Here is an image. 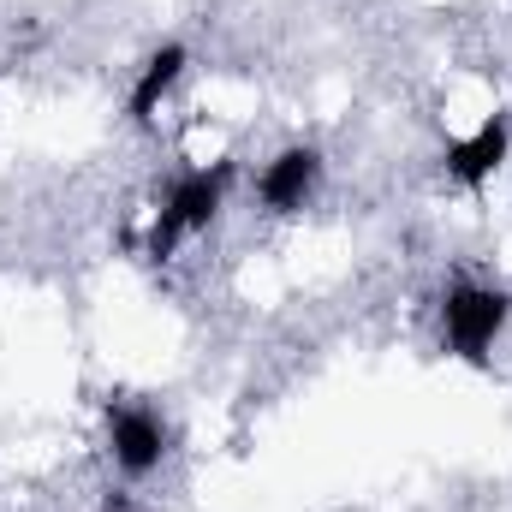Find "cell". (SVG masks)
I'll list each match as a JSON object with an SVG mask.
<instances>
[{
	"mask_svg": "<svg viewBox=\"0 0 512 512\" xmlns=\"http://www.w3.org/2000/svg\"><path fill=\"white\" fill-rule=\"evenodd\" d=\"M435 322H441V352L483 370L501 346V334L512 328V292L495 280H453L435 304Z\"/></svg>",
	"mask_w": 512,
	"mask_h": 512,
	"instance_id": "obj_1",
	"label": "cell"
},
{
	"mask_svg": "<svg viewBox=\"0 0 512 512\" xmlns=\"http://www.w3.org/2000/svg\"><path fill=\"white\" fill-rule=\"evenodd\" d=\"M227 191H233V161H215V167H191L167 185L155 221H149V239H143V256L149 262H167L185 239L209 233L227 209Z\"/></svg>",
	"mask_w": 512,
	"mask_h": 512,
	"instance_id": "obj_2",
	"label": "cell"
},
{
	"mask_svg": "<svg viewBox=\"0 0 512 512\" xmlns=\"http://www.w3.org/2000/svg\"><path fill=\"white\" fill-rule=\"evenodd\" d=\"M173 453V423L149 399H108V459L126 483H143L167 465Z\"/></svg>",
	"mask_w": 512,
	"mask_h": 512,
	"instance_id": "obj_3",
	"label": "cell"
},
{
	"mask_svg": "<svg viewBox=\"0 0 512 512\" xmlns=\"http://www.w3.org/2000/svg\"><path fill=\"white\" fill-rule=\"evenodd\" d=\"M322 179H328L322 149H316V143H286V149H274V155L262 161V173H256V203H262L268 215L292 221V215H304V209L322 197Z\"/></svg>",
	"mask_w": 512,
	"mask_h": 512,
	"instance_id": "obj_4",
	"label": "cell"
},
{
	"mask_svg": "<svg viewBox=\"0 0 512 512\" xmlns=\"http://www.w3.org/2000/svg\"><path fill=\"white\" fill-rule=\"evenodd\" d=\"M512 155V120L507 114H489L477 131H465V137H453L447 149H441V173H447V185H459V191H483L501 167H507Z\"/></svg>",
	"mask_w": 512,
	"mask_h": 512,
	"instance_id": "obj_5",
	"label": "cell"
},
{
	"mask_svg": "<svg viewBox=\"0 0 512 512\" xmlns=\"http://www.w3.org/2000/svg\"><path fill=\"white\" fill-rule=\"evenodd\" d=\"M185 72H191V48H185V42L149 48V60L137 66V78H131V90H126V120L131 126H149V120L173 102V90H179Z\"/></svg>",
	"mask_w": 512,
	"mask_h": 512,
	"instance_id": "obj_6",
	"label": "cell"
},
{
	"mask_svg": "<svg viewBox=\"0 0 512 512\" xmlns=\"http://www.w3.org/2000/svg\"><path fill=\"white\" fill-rule=\"evenodd\" d=\"M108 512H120V507H108Z\"/></svg>",
	"mask_w": 512,
	"mask_h": 512,
	"instance_id": "obj_7",
	"label": "cell"
}]
</instances>
